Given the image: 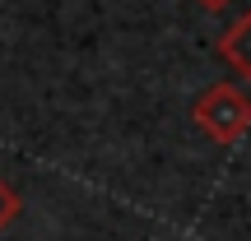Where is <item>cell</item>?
I'll return each mask as SVG.
<instances>
[{"instance_id":"3","label":"cell","mask_w":251,"mask_h":241,"mask_svg":"<svg viewBox=\"0 0 251 241\" xmlns=\"http://www.w3.org/2000/svg\"><path fill=\"white\" fill-rule=\"evenodd\" d=\"M14 218H19V190L9 186L5 176H0V232H5V227L14 223Z\"/></svg>"},{"instance_id":"2","label":"cell","mask_w":251,"mask_h":241,"mask_svg":"<svg viewBox=\"0 0 251 241\" xmlns=\"http://www.w3.org/2000/svg\"><path fill=\"white\" fill-rule=\"evenodd\" d=\"M219 56L228 61V70H237V79L251 84V14H242L233 28H224V37H219Z\"/></svg>"},{"instance_id":"1","label":"cell","mask_w":251,"mask_h":241,"mask_svg":"<svg viewBox=\"0 0 251 241\" xmlns=\"http://www.w3.org/2000/svg\"><path fill=\"white\" fill-rule=\"evenodd\" d=\"M191 116L214 144H237L251 130V93H242L237 84H209L196 98Z\"/></svg>"},{"instance_id":"4","label":"cell","mask_w":251,"mask_h":241,"mask_svg":"<svg viewBox=\"0 0 251 241\" xmlns=\"http://www.w3.org/2000/svg\"><path fill=\"white\" fill-rule=\"evenodd\" d=\"M200 5H205L209 14H219V9H228V5H233V0H200Z\"/></svg>"}]
</instances>
